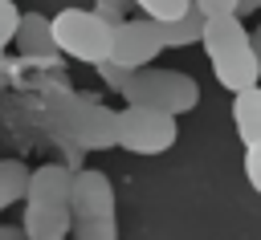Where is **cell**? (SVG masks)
<instances>
[{
  "instance_id": "cell-1",
  "label": "cell",
  "mask_w": 261,
  "mask_h": 240,
  "mask_svg": "<svg viewBox=\"0 0 261 240\" xmlns=\"http://www.w3.org/2000/svg\"><path fill=\"white\" fill-rule=\"evenodd\" d=\"M200 45L212 61V73L216 81L237 94V89H249L261 81V61L253 53V41L241 24L237 12H216V16H204V28H200Z\"/></svg>"
},
{
  "instance_id": "cell-2",
  "label": "cell",
  "mask_w": 261,
  "mask_h": 240,
  "mask_svg": "<svg viewBox=\"0 0 261 240\" xmlns=\"http://www.w3.org/2000/svg\"><path fill=\"white\" fill-rule=\"evenodd\" d=\"M69 236L73 240H118L114 216V187L102 171L82 167L69 183Z\"/></svg>"
},
{
  "instance_id": "cell-3",
  "label": "cell",
  "mask_w": 261,
  "mask_h": 240,
  "mask_svg": "<svg viewBox=\"0 0 261 240\" xmlns=\"http://www.w3.org/2000/svg\"><path fill=\"white\" fill-rule=\"evenodd\" d=\"M49 118L82 151H106V146H114V110L102 106V98H94V94H77V89L53 94L49 98Z\"/></svg>"
},
{
  "instance_id": "cell-4",
  "label": "cell",
  "mask_w": 261,
  "mask_h": 240,
  "mask_svg": "<svg viewBox=\"0 0 261 240\" xmlns=\"http://www.w3.org/2000/svg\"><path fill=\"white\" fill-rule=\"evenodd\" d=\"M122 102L126 106H155V110H167V114H192L200 106V85L179 73V69H155V65H139L126 73L122 81Z\"/></svg>"
},
{
  "instance_id": "cell-5",
  "label": "cell",
  "mask_w": 261,
  "mask_h": 240,
  "mask_svg": "<svg viewBox=\"0 0 261 240\" xmlns=\"http://www.w3.org/2000/svg\"><path fill=\"white\" fill-rule=\"evenodd\" d=\"M179 138L175 114L155 110V106H122L114 110V146L130 155H163Z\"/></svg>"
},
{
  "instance_id": "cell-6",
  "label": "cell",
  "mask_w": 261,
  "mask_h": 240,
  "mask_svg": "<svg viewBox=\"0 0 261 240\" xmlns=\"http://www.w3.org/2000/svg\"><path fill=\"white\" fill-rule=\"evenodd\" d=\"M49 33H53L57 53H65L73 61L98 65L110 53V20H102L94 8H61L49 20Z\"/></svg>"
},
{
  "instance_id": "cell-7",
  "label": "cell",
  "mask_w": 261,
  "mask_h": 240,
  "mask_svg": "<svg viewBox=\"0 0 261 240\" xmlns=\"http://www.w3.org/2000/svg\"><path fill=\"white\" fill-rule=\"evenodd\" d=\"M163 53V41H159V28L155 20H118L110 24V61L126 65V69H139V65H151L155 57Z\"/></svg>"
},
{
  "instance_id": "cell-8",
  "label": "cell",
  "mask_w": 261,
  "mask_h": 240,
  "mask_svg": "<svg viewBox=\"0 0 261 240\" xmlns=\"http://www.w3.org/2000/svg\"><path fill=\"white\" fill-rule=\"evenodd\" d=\"M69 183H73V171L61 167V163H45L37 171H29V187H24V199L29 203H69Z\"/></svg>"
},
{
  "instance_id": "cell-9",
  "label": "cell",
  "mask_w": 261,
  "mask_h": 240,
  "mask_svg": "<svg viewBox=\"0 0 261 240\" xmlns=\"http://www.w3.org/2000/svg\"><path fill=\"white\" fill-rule=\"evenodd\" d=\"M12 41H16V49L24 53V57H33V61H57V45H53V33H49V16H41V12H20V24H16V33H12Z\"/></svg>"
},
{
  "instance_id": "cell-10",
  "label": "cell",
  "mask_w": 261,
  "mask_h": 240,
  "mask_svg": "<svg viewBox=\"0 0 261 240\" xmlns=\"http://www.w3.org/2000/svg\"><path fill=\"white\" fill-rule=\"evenodd\" d=\"M29 240H65L69 236V207L61 203H29L20 220Z\"/></svg>"
},
{
  "instance_id": "cell-11",
  "label": "cell",
  "mask_w": 261,
  "mask_h": 240,
  "mask_svg": "<svg viewBox=\"0 0 261 240\" xmlns=\"http://www.w3.org/2000/svg\"><path fill=\"white\" fill-rule=\"evenodd\" d=\"M232 126H237L245 146L261 138V85H249V89L232 94Z\"/></svg>"
},
{
  "instance_id": "cell-12",
  "label": "cell",
  "mask_w": 261,
  "mask_h": 240,
  "mask_svg": "<svg viewBox=\"0 0 261 240\" xmlns=\"http://www.w3.org/2000/svg\"><path fill=\"white\" fill-rule=\"evenodd\" d=\"M155 28H159V41H163V49H184V45H196L200 41V28H204V12L192 4L184 16H175V20H155Z\"/></svg>"
},
{
  "instance_id": "cell-13",
  "label": "cell",
  "mask_w": 261,
  "mask_h": 240,
  "mask_svg": "<svg viewBox=\"0 0 261 240\" xmlns=\"http://www.w3.org/2000/svg\"><path fill=\"white\" fill-rule=\"evenodd\" d=\"M24 187H29V167L20 159H0V207L24 199Z\"/></svg>"
},
{
  "instance_id": "cell-14",
  "label": "cell",
  "mask_w": 261,
  "mask_h": 240,
  "mask_svg": "<svg viewBox=\"0 0 261 240\" xmlns=\"http://www.w3.org/2000/svg\"><path fill=\"white\" fill-rule=\"evenodd\" d=\"M135 8H143L147 12V20H175V16H184L188 8H192V0H135Z\"/></svg>"
},
{
  "instance_id": "cell-15",
  "label": "cell",
  "mask_w": 261,
  "mask_h": 240,
  "mask_svg": "<svg viewBox=\"0 0 261 240\" xmlns=\"http://www.w3.org/2000/svg\"><path fill=\"white\" fill-rule=\"evenodd\" d=\"M245 179H249V187L261 195V138L245 146Z\"/></svg>"
},
{
  "instance_id": "cell-16",
  "label": "cell",
  "mask_w": 261,
  "mask_h": 240,
  "mask_svg": "<svg viewBox=\"0 0 261 240\" xmlns=\"http://www.w3.org/2000/svg\"><path fill=\"white\" fill-rule=\"evenodd\" d=\"M135 8V0H94V12L102 16V20H110V24H118V20H126V12Z\"/></svg>"
},
{
  "instance_id": "cell-17",
  "label": "cell",
  "mask_w": 261,
  "mask_h": 240,
  "mask_svg": "<svg viewBox=\"0 0 261 240\" xmlns=\"http://www.w3.org/2000/svg\"><path fill=\"white\" fill-rule=\"evenodd\" d=\"M16 24H20V12H16V0H0V49L12 41V33H16Z\"/></svg>"
},
{
  "instance_id": "cell-18",
  "label": "cell",
  "mask_w": 261,
  "mask_h": 240,
  "mask_svg": "<svg viewBox=\"0 0 261 240\" xmlns=\"http://www.w3.org/2000/svg\"><path fill=\"white\" fill-rule=\"evenodd\" d=\"M126 73H130V69H126V65H118V61H110V57H102V61H98V77H102L110 89H122Z\"/></svg>"
},
{
  "instance_id": "cell-19",
  "label": "cell",
  "mask_w": 261,
  "mask_h": 240,
  "mask_svg": "<svg viewBox=\"0 0 261 240\" xmlns=\"http://www.w3.org/2000/svg\"><path fill=\"white\" fill-rule=\"evenodd\" d=\"M204 16H216V12H237V0H192Z\"/></svg>"
},
{
  "instance_id": "cell-20",
  "label": "cell",
  "mask_w": 261,
  "mask_h": 240,
  "mask_svg": "<svg viewBox=\"0 0 261 240\" xmlns=\"http://www.w3.org/2000/svg\"><path fill=\"white\" fill-rule=\"evenodd\" d=\"M0 240H29V236H24V228H16V224H0Z\"/></svg>"
},
{
  "instance_id": "cell-21",
  "label": "cell",
  "mask_w": 261,
  "mask_h": 240,
  "mask_svg": "<svg viewBox=\"0 0 261 240\" xmlns=\"http://www.w3.org/2000/svg\"><path fill=\"white\" fill-rule=\"evenodd\" d=\"M257 8H261V0H237V16H249Z\"/></svg>"
},
{
  "instance_id": "cell-22",
  "label": "cell",
  "mask_w": 261,
  "mask_h": 240,
  "mask_svg": "<svg viewBox=\"0 0 261 240\" xmlns=\"http://www.w3.org/2000/svg\"><path fill=\"white\" fill-rule=\"evenodd\" d=\"M249 41H253V53H257V61H261V24L249 33Z\"/></svg>"
},
{
  "instance_id": "cell-23",
  "label": "cell",
  "mask_w": 261,
  "mask_h": 240,
  "mask_svg": "<svg viewBox=\"0 0 261 240\" xmlns=\"http://www.w3.org/2000/svg\"><path fill=\"white\" fill-rule=\"evenodd\" d=\"M0 65H4V53H0Z\"/></svg>"
}]
</instances>
